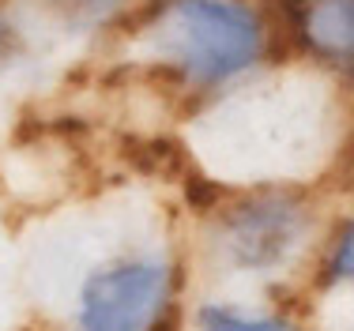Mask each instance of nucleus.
I'll return each mask as SVG.
<instances>
[{"instance_id": "7ed1b4c3", "label": "nucleus", "mask_w": 354, "mask_h": 331, "mask_svg": "<svg viewBox=\"0 0 354 331\" xmlns=\"http://www.w3.org/2000/svg\"><path fill=\"white\" fill-rule=\"evenodd\" d=\"M309 237V211L298 196L260 192L218 215L212 249L238 275H272L290 264Z\"/></svg>"}, {"instance_id": "6e6552de", "label": "nucleus", "mask_w": 354, "mask_h": 331, "mask_svg": "<svg viewBox=\"0 0 354 331\" xmlns=\"http://www.w3.org/2000/svg\"><path fill=\"white\" fill-rule=\"evenodd\" d=\"M0 34H4V30H0Z\"/></svg>"}, {"instance_id": "0eeeda50", "label": "nucleus", "mask_w": 354, "mask_h": 331, "mask_svg": "<svg viewBox=\"0 0 354 331\" xmlns=\"http://www.w3.org/2000/svg\"><path fill=\"white\" fill-rule=\"evenodd\" d=\"M324 278H328V286L354 283V218L332 241V252H328V264H324Z\"/></svg>"}, {"instance_id": "f03ea898", "label": "nucleus", "mask_w": 354, "mask_h": 331, "mask_svg": "<svg viewBox=\"0 0 354 331\" xmlns=\"http://www.w3.org/2000/svg\"><path fill=\"white\" fill-rule=\"evenodd\" d=\"M174 305V264L166 256H117L80 286V331H162Z\"/></svg>"}, {"instance_id": "423d86ee", "label": "nucleus", "mask_w": 354, "mask_h": 331, "mask_svg": "<svg viewBox=\"0 0 354 331\" xmlns=\"http://www.w3.org/2000/svg\"><path fill=\"white\" fill-rule=\"evenodd\" d=\"M121 0H46V8L68 27H98L117 12Z\"/></svg>"}, {"instance_id": "39448f33", "label": "nucleus", "mask_w": 354, "mask_h": 331, "mask_svg": "<svg viewBox=\"0 0 354 331\" xmlns=\"http://www.w3.org/2000/svg\"><path fill=\"white\" fill-rule=\"evenodd\" d=\"M200 331H298L279 316H252L226 305H204L200 309Z\"/></svg>"}, {"instance_id": "20e7f679", "label": "nucleus", "mask_w": 354, "mask_h": 331, "mask_svg": "<svg viewBox=\"0 0 354 331\" xmlns=\"http://www.w3.org/2000/svg\"><path fill=\"white\" fill-rule=\"evenodd\" d=\"M301 30L320 61L354 75V0H309Z\"/></svg>"}, {"instance_id": "f257e3e1", "label": "nucleus", "mask_w": 354, "mask_h": 331, "mask_svg": "<svg viewBox=\"0 0 354 331\" xmlns=\"http://www.w3.org/2000/svg\"><path fill=\"white\" fill-rule=\"evenodd\" d=\"M264 19L245 0H174L155 27L162 61L192 87H223L264 57Z\"/></svg>"}]
</instances>
